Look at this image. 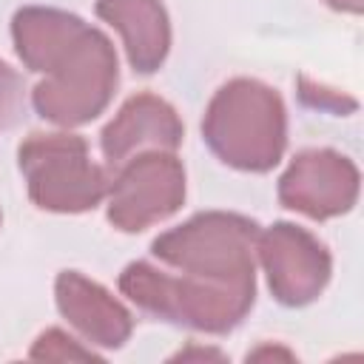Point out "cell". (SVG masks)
Returning a JSON list of instances; mask_svg holds the SVG:
<instances>
[{"label":"cell","instance_id":"cell-1","mask_svg":"<svg viewBox=\"0 0 364 364\" xmlns=\"http://www.w3.org/2000/svg\"><path fill=\"white\" fill-rule=\"evenodd\" d=\"M202 139L230 168L264 173L287 148V111L282 97L250 77L225 82L202 117Z\"/></svg>","mask_w":364,"mask_h":364},{"label":"cell","instance_id":"cell-2","mask_svg":"<svg viewBox=\"0 0 364 364\" xmlns=\"http://www.w3.org/2000/svg\"><path fill=\"white\" fill-rule=\"evenodd\" d=\"M119 290L145 313L199 333H230L256 301V287H233L210 279L168 273L151 262H131L119 273Z\"/></svg>","mask_w":364,"mask_h":364},{"label":"cell","instance_id":"cell-3","mask_svg":"<svg viewBox=\"0 0 364 364\" xmlns=\"http://www.w3.org/2000/svg\"><path fill=\"white\" fill-rule=\"evenodd\" d=\"M119 82V63L111 40L85 26L43 71V80L31 91L34 111L63 128L85 125L97 119Z\"/></svg>","mask_w":364,"mask_h":364},{"label":"cell","instance_id":"cell-4","mask_svg":"<svg viewBox=\"0 0 364 364\" xmlns=\"http://www.w3.org/2000/svg\"><path fill=\"white\" fill-rule=\"evenodd\" d=\"M259 225L228 210H205L154 239L151 253L171 270L233 287H256Z\"/></svg>","mask_w":364,"mask_h":364},{"label":"cell","instance_id":"cell-5","mask_svg":"<svg viewBox=\"0 0 364 364\" xmlns=\"http://www.w3.org/2000/svg\"><path fill=\"white\" fill-rule=\"evenodd\" d=\"M31 202L51 213L94 210L108 193L105 171L91 159L88 142L68 131L28 134L17 148Z\"/></svg>","mask_w":364,"mask_h":364},{"label":"cell","instance_id":"cell-6","mask_svg":"<svg viewBox=\"0 0 364 364\" xmlns=\"http://www.w3.org/2000/svg\"><path fill=\"white\" fill-rule=\"evenodd\" d=\"M108 222L122 233H139L185 202V168L173 151H142L117 165L108 182Z\"/></svg>","mask_w":364,"mask_h":364},{"label":"cell","instance_id":"cell-7","mask_svg":"<svg viewBox=\"0 0 364 364\" xmlns=\"http://www.w3.org/2000/svg\"><path fill=\"white\" fill-rule=\"evenodd\" d=\"M256 253L270 293L284 307H304L316 301L333 273L327 247L293 222H276L267 230H259Z\"/></svg>","mask_w":364,"mask_h":364},{"label":"cell","instance_id":"cell-8","mask_svg":"<svg viewBox=\"0 0 364 364\" xmlns=\"http://www.w3.org/2000/svg\"><path fill=\"white\" fill-rule=\"evenodd\" d=\"M358 199V168L350 156L313 148L301 151L279 179V202L307 219H333Z\"/></svg>","mask_w":364,"mask_h":364},{"label":"cell","instance_id":"cell-9","mask_svg":"<svg viewBox=\"0 0 364 364\" xmlns=\"http://www.w3.org/2000/svg\"><path fill=\"white\" fill-rule=\"evenodd\" d=\"M182 136L185 125L171 102L156 94H134L102 128L100 148L105 162L117 168L142 151H176Z\"/></svg>","mask_w":364,"mask_h":364},{"label":"cell","instance_id":"cell-10","mask_svg":"<svg viewBox=\"0 0 364 364\" xmlns=\"http://www.w3.org/2000/svg\"><path fill=\"white\" fill-rule=\"evenodd\" d=\"M60 316L94 347L117 350L134 333V316L102 284L77 270H63L54 282Z\"/></svg>","mask_w":364,"mask_h":364},{"label":"cell","instance_id":"cell-11","mask_svg":"<svg viewBox=\"0 0 364 364\" xmlns=\"http://www.w3.org/2000/svg\"><path fill=\"white\" fill-rule=\"evenodd\" d=\"M97 17L119 31L134 71L154 74L165 63L171 23L159 0H97Z\"/></svg>","mask_w":364,"mask_h":364},{"label":"cell","instance_id":"cell-12","mask_svg":"<svg viewBox=\"0 0 364 364\" xmlns=\"http://www.w3.org/2000/svg\"><path fill=\"white\" fill-rule=\"evenodd\" d=\"M88 23L71 11L63 9H46V6H26L11 20V40L20 63L43 74L46 65L85 28Z\"/></svg>","mask_w":364,"mask_h":364},{"label":"cell","instance_id":"cell-13","mask_svg":"<svg viewBox=\"0 0 364 364\" xmlns=\"http://www.w3.org/2000/svg\"><path fill=\"white\" fill-rule=\"evenodd\" d=\"M28 358L34 361H100L102 355L94 347H82V341H77L65 330L51 327L37 336V341L28 350Z\"/></svg>","mask_w":364,"mask_h":364},{"label":"cell","instance_id":"cell-14","mask_svg":"<svg viewBox=\"0 0 364 364\" xmlns=\"http://www.w3.org/2000/svg\"><path fill=\"white\" fill-rule=\"evenodd\" d=\"M23 111V82L11 65L0 60V131L11 128Z\"/></svg>","mask_w":364,"mask_h":364},{"label":"cell","instance_id":"cell-15","mask_svg":"<svg viewBox=\"0 0 364 364\" xmlns=\"http://www.w3.org/2000/svg\"><path fill=\"white\" fill-rule=\"evenodd\" d=\"M330 9L336 11H347V14H361L364 9V0H324Z\"/></svg>","mask_w":364,"mask_h":364},{"label":"cell","instance_id":"cell-16","mask_svg":"<svg viewBox=\"0 0 364 364\" xmlns=\"http://www.w3.org/2000/svg\"><path fill=\"white\" fill-rule=\"evenodd\" d=\"M176 358H222V353H216V350H188V353H179Z\"/></svg>","mask_w":364,"mask_h":364},{"label":"cell","instance_id":"cell-17","mask_svg":"<svg viewBox=\"0 0 364 364\" xmlns=\"http://www.w3.org/2000/svg\"><path fill=\"white\" fill-rule=\"evenodd\" d=\"M0 219H3V216H0Z\"/></svg>","mask_w":364,"mask_h":364}]
</instances>
